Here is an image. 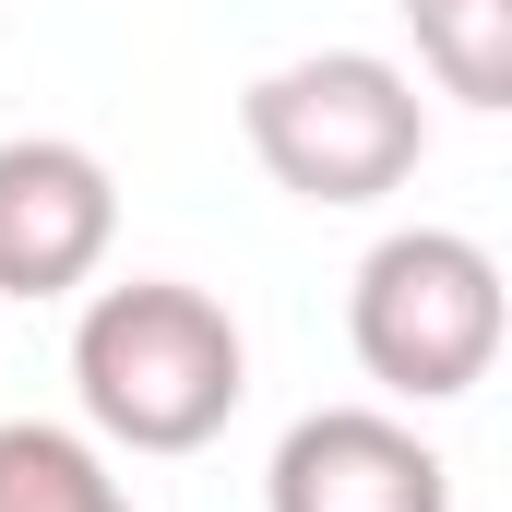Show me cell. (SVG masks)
<instances>
[{"instance_id": "obj_1", "label": "cell", "mask_w": 512, "mask_h": 512, "mask_svg": "<svg viewBox=\"0 0 512 512\" xmlns=\"http://www.w3.org/2000/svg\"><path fill=\"white\" fill-rule=\"evenodd\" d=\"M72 393H84L96 441H120V453H203L251 393V346H239L227 298H203L179 274H131V286H96L72 322Z\"/></svg>"}, {"instance_id": "obj_2", "label": "cell", "mask_w": 512, "mask_h": 512, "mask_svg": "<svg viewBox=\"0 0 512 512\" xmlns=\"http://www.w3.org/2000/svg\"><path fill=\"white\" fill-rule=\"evenodd\" d=\"M239 131H251L262 179L298 191V203H322V215L405 191L417 155H429V108H417V84L382 48H310V60L262 72L239 96Z\"/></svg>"}, {"instance_id": "obj_3", "label": "cell", "mask_w": 512, "mask_h": 512, "mask_svg": "<svg viewBox=\"0 0 512 512\" xmlns=\"http://www.w3.org/2000/svg\"><path fill=\"white\" fill-rule=\"evenodd\" d=\"M501 262L477 251L465 227H393L382 251L358 262L346 286V334L358 370L405 405H453L501 370Z\"/></svg>"}, {"instance_id": "obj_4", "label": "cell", "mask_w": 512, "mask_h": 512, "mask_svg": "<svg viewBox=\"0 0 512 512\" xmlns=\"http://www.w3.org/2000/svg\"><path fill=\"white\" fill-rule=\"evenodd\" d=\"M120 239V179L60 143V131H12L0 143V298H72Z\"/></svg>"}, {"instance_id": "obj_5", "label": "cell", "mask_w": 512, "mask_h": 512, "mask_svg": "<svg viewBox=\"0 0 512 512\" xmlns=\"http://www.w3.org/2000/svg\"><path fill=\"white\" fill-rule=\"evenodd\" d=\"M262 512H453V465L382 405H310L262 465Z\"/></svg>"}, {"instance_id": "obj_6", "label": "cell", "mask_w": 512, "mask_h": 512, "mask_svg": "<svg viewBox=\"0 0 512 512\" xmlns=\"http://www.w3.org/2000/svg\"><path fill=\"white\" fill-rule=\"evenodd\" d=\"M0 512H131L108 453L48 417H0Z\"/></svg>"}, {"instance_id": "obj_7", "label": "cell", "mask_w": 512, "mask_h": 512, "mask_svg": "<svg viewBox=\"0 0 512 512\" xmlns=\"http://www.w3.org/2000/svg\"><path fill=\"white\" fill-rule=\"evenodd\" d=\"M417 24V60L441 72V96L512 108V0H393Z\"/></svg>"}]
</instances>
